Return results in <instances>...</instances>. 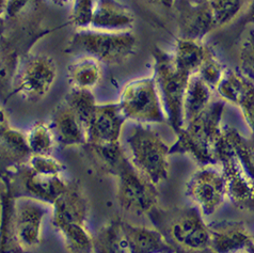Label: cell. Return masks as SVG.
Returning a JSON list of instances; mask_svg holds the SVG:
<instances>
[{"mask_svg":"<svg viewBox=\"0 0 254 253\" xmlns=\"http://www.w3.org/2000/svg\"><path fill=\"white\" fill-rule=\"evenodd\" d=\"M223 108L222 102L211 103L205 111L186 124L178 133L170 153L189 154L203 165L217 161L216 149L223 131L220 126Z\"/></svg>","mask_w":254,"mask_h":253,"instance_id":"obj_1","label":"cell"},{"mask_svg":"<svg viewBox=\"0 0 254 253\" xmlns=\"http://www.w3.org/2000/svg\"><path fill=\"white\" fill-rule=\"evenodd\" d=\"M52 223L70 253H91L93 236L87 231L86 221L89 204L78 188L68 187L54 202Z\"/></svg>","mask_w":254,"mask_h":253,"instance_id":"obj_2","label":"cell"},{"mask_svg":"<svg viewBox=\"0 0 254 253\" xmlns=\"http://www.w3.org/2000/svg\"><path fill=\"white\" fill-rule=\"evenodd\" d=\"M154 77L164 106L167 122L176 135L183 129V106L190 75L181 71L174 60V56L166 53L158 46H154Z\"/></svg>","mask_w":254,"mask_h":253,"instance_id":"obj_3","label":"cell"},{"mask_svg":"<svg viewBox=\"0 0 254 253\" xmlns=\"http://www.w3.org/2000/svg\"><path fill=\"white\" fill-rule=\"evenodd\" d=\"M137 38L131 31L107 32L94 29L76 30L64 52L69 55L90 56L101 62L120 63L135 54Z\"/></svg>","mask_w":254,"mask_h":253,"instance_id":"obj_4","label":"cell"},{"mask_svg":"<svg viewBox=\"0 0 254 253\" xmlns=\"http://www.w3.org/2000/svg\"><path fill=\"white\" fill-rule=\"evenodd\" d=\"M130 161L137 170L158 185L169 178V155L171 145L155 129L143 125L136 126L127 139Z\"/></svg>","mask_w":254,"mask_h":253,"instance_id":"obj_5","label":"cell"},{"mask_svg":"<svg viewBox=\"0 0 254 253\" xmlns=\"http://www.w3.org/2000/svg\"><path fill=\"white\" fill-rule=\"evenodd\" d=\"M152 218L173 246L188 251H201L209 247V229L196 208H176L171 212L156 209Z\"/></svg>","mask_w":254,"mask_h":253,"instance_id":"obj_6","label":"cell"},{"mask_svg":"<svg viewBox=\"0 0 254 253\" xmlns=\"http://www.w3.org/2000/svg\"><path fill=\"white\" fill-rule=\"evenodd\" d=\"M119 106L123 116L133 121L146 123L167 121L154 75L127 82L120 94Z\"/></svg>","mask_w":254,"mask_h":253,"instance_id":"obj_7","label":"cell"},{"mask_svg":"<svg viewBox=\"0 0 254 253\" xmlns=\"http://www.w3.org/2000/svg\"><path fill=\"white\" fill-rule=\"evenodd\" d=\"M118 201L126 212L139 216L153 214L158 205L156 185L143 177L129 160L118 174Z\"/></svg>","mask_w":254,"mask_h":253,"instance_id":"obj_8","label":"cell"},{"mask_svg":"<svg viewBox=\"0 0 254 253\" xmlns=\"http://www.w3.org/2000/svg\"><path fill=\"white\" fill-rule=\"evenodd\" d=\"M58 68L52 57L33 55L27 57L14 77V92L28 101L43 98L57 79Z\"/></svg>","mask_w":254,"mask_h":253,"instance_id":"obj_9","label":"cell"},{"mask_svg":"<svg viewBox=\"0 0 254 253\" xmlns=\"http://www.w3.org/2000/svg\"><path fill=\"white\" fill-rule=\"evenodd\" d=\"M188 198L200 207L203 215L210 216L218 210L227 195L224 175L210 166L196 170L186 185Z\"/></svg>","mask_w":254,"mask_h":253,"instance_id":"obj_10","label":"cell"},{"mask_svg":"<svg viewBox=\"0 0 254 253\" xmlns=\"http://www.w3.org/2000/svg\"><path fill=\"white\" fill-rule=\"evenodd\" d=\"M47 203L30 198H20L14 208L13 229L16 241L24 248L39 246L42 224L48 214Z\"/></svg>","mask_w":254,"mask_h":253,"instance_id":"obj_11","label":"cell"},{"mask_svg":"<svg viewBox=\"0 0 254 253\" xmlns=\"http://www.w3.org/2000/svg\"><path fill=\"white\" fill-rule=\"evenodd\" d=\"M125 120L119 103L97 105L87 129V144L95 146L120 144Z\"/></svg>","mask_w":254,"mask_h":253,"instance_id":"obj_12","label":"cell"},{"mask_svg":"<svg viewBox=\"0 0 254 253\" xmlns=\"http://www.w3.org/2000/svg\"><path fill=\"white\" fill-rule=\"evenodd\" d=\"M17 179L23 190L28 195L49 204H54V202L69 187L61 180L60 174L35 172L26 163L17 166Z\"/></svg>","mask_w":254,"mask_h":253,"instance_id":"obj_13","label":"cell"},{"mask_svg":"<svg viewBox=\"0 0 254 253\" xmlns=\"http://www.w3.org/2000/svg\"><path fill=\"white\" fill-rule=\"evenodd\" d=\"M208 229L209 248L214 253H243L252 247V236L241 223L210 224Z\"/></svg>","mask_w":254,"mask_h":253,"instance_id":"obj_14","label":"cell"},{"mask_svg":"<svg viewBox=\"0 0 254 253\" xmlns=\"http://www.w3.org/2000/svg\"><path fill=\"white\" fill-rule=\"evenodd\" d=\"M135 16L128 6L118 0H96L90 29L107 32L130 31Z\"/></svg>","mask_w":254,"mask_h":253,"instance_id":"obj_15","label":"cell"},{"mask_svg":"<svg viewBox=\"0 0 254 253\" xmlns=\"http://www.w3.org/2000/svg\"><path fill=\"white\" fill-rule=\"evenodd\" d=\"M49 126L56 142L63 147L86 145L88 142L86 130L65 101H62L54 109Z\"/></svg>","mask_w":254,"mask_h":253,"instance_id":"obj_16","label":"cell"},{"mask_svg":"<svg viewBox=\"0 0 254 253\" xmlns=\"http://www.w3.org/2000/svg\"><path fill=\"white\" fill-rule=\"evenodd\" d=\"M206 1L195 4L180 2L181 38L202 41L216 30Z\"/></svg>","mask_w":254,"mask_h":253,"instance_id":"obj_17","label":"cell"},{"mask_svg":"<svg viewBox=\"0 0 254 253\" xmlns=\"http://www.w3.org/2000/svg\"><path fill=\"white\" fill-rule=\"evenodd\" d=\"M130 253H174V246L157 229L131 226L123 221Z\"/></svg>","mask_w":254,"mask_h":253,"instance_id":"obj_18","label":"cell"},{"mask_svg":"<svg viewBox=\"0 0 254 253\" xmlns=\"http://www.w3.org/2000/svg\"><path fill=\"white\" fill-rule=\"evenodd\" d=\"M1 153L3 160L15 166L27 163L32 156L27 136L11 127L4 109L1 110Z\"/></svg>","mask_w":254,"mask_h":253,"instance_id":"obj_19","label":"cell"},{"mask_svg":"<svg viewBox=\"0 0 254 253\" xmlns=\"http://www.w3.org/2000/svg\"><path fill=\"white\" fill-rule=\"evenodd\" d=\"M210 54L211 51L202 43V41L180 37L176 40L173 56L181 71L192 76L199 72Z\"/></svg>","mask_w":254,"mask_h":253,"instance_id":"obj_20","label":"cell"},{"mask_svg":"<svg viewBox=\"0 0 254 253\" xmlns=\"http://www.w3.org/2000/svg\"><path fill=\"white\" fill-rule=\"evenodd\" d=\"M101 61L90 56L80 57L70 62L67 66V79L72 88L92 90L103 77Z\"/></svg>","mask_w":254,"mask_h":253,"instance_id":"obj_21","label":"cell"},{"mask_svg":"<svg viewBox=\"0 0 254 253\" xmlns=\"http://www.w3.org/2000/svg\"><path fill=\"white\" fill-rule=\"evenodd\" d=\"M211 90L213 89H210L196 74L190 77L183 106V127L199 117L213 103Z\"/></svg>","mask_w":254,"mask_h":253,"instance_id":"obj_22","label":"cell"},{"mask_svg":"<svg viewBox=\"0 0 254 253\" xmlns=\"http://www.w3.org/2000/svg\"><path fill=\"white\" fill-rule=\"evenodd\" d=\"M93 251L94 253H130L122 220H111L96 231L93 236Z\"/></svg>","mask_w":254,"mask_h":253,"instance_id":"obj_23","label":"cell"},{"mask_svg":"<svg viewBox=\"0 0 254 253\" xmlns=\"http://www.w3.org/2000/svg\"><path fill=\"white\" fill-rule=\"evenodd\" d=\"M65 103L74 111L76 117L82 124L84 130L89 127V124L94 116L97 104L95 102L92 90H84L72 88L64 98Z\"/></svg>","mask_w":254,"mask_h":253,"instance_id":"obj_24","label":"cell"},{"mask_svg":"<svg viewBox=\"0 0 254 253\" xmlns=\"http://www.w3.org/2000/svg\"><path fill=\"white\" fill-rule=\"evenodd\" d=\"M251 80L241 72H235L227 68L223 78L218 84L216 91L224 102H229L239 106L245 94L248 91Z\"/></svg>","mask_w":254,"mask_h":253,"instance_id":"obj_25","label":"cell"},{"mask_svg":"<svg viewBox=\"0 0 254 253\" xmlns=\"http://www.w3.org/2000/svg\"><path fill=\"white\" fill-rule=\"evenodd\" d=\"M206 2L217 30L234 22L248 6L249 0H207Z\"/></svg>","mask_w":254,"mask_h":253,"instance_id":"obj_26","label":"cell"},{"mask_svg":"<svg viewBox=\"0 0 254 253\" xmlns=\"http://www.w3.org/2000/svg\"><path fill=\"white\" fill-rule=\"evenodd\" d=\"M27 141L34 155L51 156L56 139L51 126L44 122H37L27 132Z\"/></svg>","mask_w":254,"mask_h":253,"instance_id":"obj_27","label":"cell"},{"mask_svg":"<svg viewBox=\"0 0 254 253\" xmlns=\"http://www.w3.org/2000/svg\"><path fill=\"white\" fill-rule=\"evenodd\" d=\"M96 0H74L69 22L76 30L90 29L92 24Z\"/></svg>","mask_w":254,"mask_h":253,"instance_id":"obj_28","label":"cell"},{"mask_svg":"<svg viewBox=\"0 0 254 253\" xmlns=\"http://www.w3.org/2000/svg\"><path fill=\"white\" fill-rule=\"evenodd\" d=\"M239 68L241 73L254 82V29H249L239 46Z\"/></svg>","mask_w":254,"mask_h":253,"instance_id":"obj_29","label":"cell"},{"mask_svg":"<svg viewBox=\"0 0 254 253\" xmlns=\"http://www.w3.org/2000/svg\"><path fill=\"white\" fill-rule=\"evenodd\" d=\"M225 71H227V67L222 64L220 60L216 57L213 52H211L205 62L202 64L199 72L196 73V75L199 76L210 89L216 90L218 84H219V82L223 78Z\"/></svg>","mask_w":254,"mask_h":253,"instance_id":"obj_30","label":"cell"},{"mask_svg":"<svg viewBox=\"0 0 254 253\" xmlns=\"http://www.w3.org/2000/svg\"><path fill=\"white\" fill-rule=\"evenodd\" d=\"M40 0H2L1 15L14 20L26 15L39 5Z\"/></svg>","mask_w":254,"mask_h":253,"instance_id":"obj_31","label":"cell"},{"mask_svg":"<svg viewBox=\"0 0 254 253\" xmlns=\"http://www.w3.org/2000/svg\"><path fill=\"white\" fill-rule=\"evenodd\" d=\"M26 164L31 170L35 172L47 174H60L63 171V169H64V166L58 159L52 157V155L44 156L32 154V156Z\"/></svg>","mask_w":254,"mask_h":253,"instance_id":"obj_32","label":"cell"},{"mask_svg":"<svg viewBox=\"0 0 254 253\" xmlns=\"http://www.w3.org/2000/svg\"><path fill=\"white\" fill-rule=\"evenodd\" d=\"M239 107L243 111L247 124L254 133V82L251 81L248 91L245 94L242 103L239 104Z\"/></svg>","mask_w":254,"mask_h":253,"instance_id":"obj_33","label":"cell"},{"mask_svg":"<svg viewBox=\"0 0 254 253\" xmlns=\"http://www.w3.org/2000/svg\"><path fill=\"white\" fill-rule=\"evenodd\" d=\"M145 1L155 6H160V8L165 9H171L175 4V0H145Z\"/></svg>","mask_w":254,"mask_h":253,"instance_id":"obj_34","label":"cell"},{"mask_svg":"<svg viewBox=\"0 0 254 253\" xmlns=\"http://www.w3.org/2000/svg\"><path fill=\"white\" fill-rule=\"evenodd\" d=\"M247 23L254 26V0H249L248 6H247Z\"/></svg>","mask_w":254,"mask_h":253,"instance_id":"obj_35","label":"cell"},{"mask_svg":"<svg viewBox=\"0 0 254 253\" xmlns=\"http://www.w3.org/2000/svg\"><path fill=\"white\" fill-rule=\"evenodd\" d=\"M49 1H52L54 4L56 5H59V6H66V5H72L74 0H49Z\"/></svg>","mask_w":254,"mask_h":253,"instance_id":"obj_36","label":"cell"},{"mask_svg":"<svg viewBox=\"0 0 254 253\" xmlns=\"http://www.w3.org/2000/svg\"><path fill=\"white\" fill-rule=\"evenodd\" d=\"M180 2H184V3H190V4H195V3H201L204 2L205 0H179Z\"/></svg>","mask_w":254,"mask_h":253,"instance_id":"obj_37","label":"cell"},{"mask_svg":"<svg viewBox=\"0 0 254 253\" xmlns=\"http://www.w3.org/2000/svg\"><path fill=\"white\" fill-rule=\"evenodd\" d=\"M243 253H248V252H243Z\"/></svg>","mask_w":254,"mask_h":253,"instance_id":"obj_38","label":"cell"}]
</instances>
